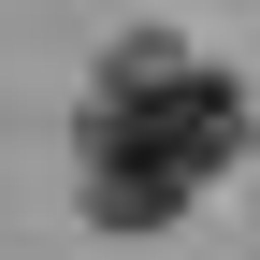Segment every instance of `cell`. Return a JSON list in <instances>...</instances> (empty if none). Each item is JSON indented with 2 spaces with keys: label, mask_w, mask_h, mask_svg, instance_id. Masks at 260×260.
<instances>
[{
  "label": "cell",
  "mask_w": 260,
  "mask_h": 260,
  "mask_svg": "<svg viewBox=\"0 0 260 260\" xmlns=\"http://www.w3.org/2000/svg\"><path fill=\"white\" fill-rule=\"evenodd\" d=\"M246 145V87L217 58H174V44H130L87 102V159H145V174H188L217 188V159Z\"/></svg>",
  "instance_id": "obj_1"
},
{
  "label": "cell",
  "mask_w": 260,
  "mask_h": 260,
  "mask_svg": "<svg viewBox=\"0 0 260 260\" xmlns=\"http://www.w3.org/2000/svg\"><path fill=\"white\" fill-rule=\"evenodd\" d=\"M188 203H203L188 174H145V159H87V217H102V232H174Z\"/></svg>",
  "instance_id": "obj_2"
}]
</instances>
